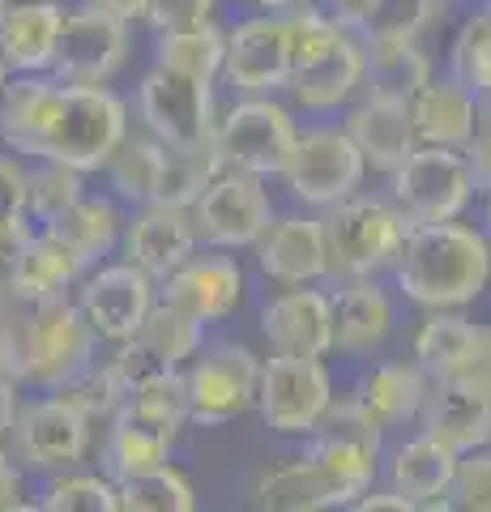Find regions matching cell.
Instances as JSON below:
<instances>
[{
	"instance_id": "cell-11",
	"label": "cell",
	"mask_w": 491,
	"mask_h": 512,
	"mask_svg": "<svg viewBox=\"0 0 491 512\" xmlns=\"http://www.w3.org/2000/svg\"><path fill=\"white\" fill-rule=\"evenodd\" d=\"M137 116L150 137L176 150H201L214 141V82L154 69L137 86Z\"/></svg>"
},
{
	"instance_id": "cell-38",
	"label": "cell",
	"mask_w": 491,
	"mask_h": 512,
	"mask_svg": "<svg viewBox=\"0 0 491 512\" xmlns=\"http://www.w3.org/2000/svg\"><path fill=\"white\" fill-rule=\"evenodd\" d=\"M368 47V86L372 94H389V99H406L415 94L427 77H432V60L419 52V39L410 43H363Z\"/></svg>"
},
{
	"instance_id": "cell-32",
	"label": "cell",
	"mask_w": 491,
	"mask_h": 512,
	"mask_svg": "<svg viewBox=\"0 0 491 512\" xmlns=\"http://www.w3.org/2000/svg\"><path fill=\"white\" fill-rule=\"evenodd\" d=\"M86 269L90 265L60 235H52L47 227H30L26 248L9 278L22 282L26 291H35V295H73L77 282L86 278Z\"/></svg>"
},
{
	"instance_id": "cell-46",
	"label": "cell",
	"mask_w": 491,
	"mask_h": 512,
	"mask_svg": "<svg viewBox=\"0 0 491 512\" xmlns=\"http://www.w3.org/2000/svg\"><path fill=\"white\" fill-rule=\"evenodd\" d=\"M282 22H287V39H291V64L295 69H304L312 64L316 56H325L334 39L342 35L346 26H338L321 5H299V9H287L282 13ZM291 69V73H295Z\"/></svg>"
},
{
	"instance_id": "cell-39",
	"label": "cell",
	"mask_w": 491,
	"mask_h": 512,
	"mask_svg": "<svg viewBox=\"0 0 491 512\" xmlns=\"http://www.w3.org/2000/svg\"><path fill=\"white\" fill-rule=\"evenodd\" d=\"M201 333H205L201 320H193L180 308H171V303H163V299H154V308L146 312V320H141V329L133 333V338L146 346L154 359H163L167 367H184L201 350Z\"/></svg>"
},
{
	"instance_id": "cell-58",
	"label": "cell",
	"mask_w": 491,
	"mask_h": 512,
	"mask_svg": "<svg viewBox=\"0 0 491 512\" xmlns=\"http://www.w3.org/2000/svg\"><path fill=\"white\" fill-rule=\"evenodd\" d=\"M9 77H13V73H9V64H5V56H0V94H5V86H9Z\"/></svg>"
},
{
	"instance_id": "cell-47",
	"label": "cell",
	"mask_w": 491,
	"mask_h": 512,
	"mask_svg": "<svg viewBox=\"0 0 491 512\" xmlns=\"http://www.w3.org/2000/svg\"><path fill=\"white\" fill-rule=\"evenodd\" d=\"M449 500L453 508H466V512H491V444L470 448V453L457 457Z\"/></svg>"
},
{
	"instance_id": "cell-16",
	"label": "cell",
	"mask_w": 491,
	"mask_h": 512,
	"mask_svg": "<svg viewBox=\"0 0 491 512\" xmlns=\"http://www.w3.org/2000/svg\"><path fill=\"white\" fill-rule=\"evenodd\" d=\"M99 338L86 325V316L77 312L73 295H52L39 312L35 342H30V376L26 384L39 389H60L65 380H73L86 363L99 359Z\"/></svg>"
},
{
	"instance_id": "cell-56",
	"label": "cell",
	"mask_w": 491,
	"mask_h": 512,
	"mask_svg": "<svg viewBox=\"0 0 491 512\" xmlns=\"http://www.w3.org/2000/svg\"><path fill=\"white\" fill-rule=\"evenodd\" d=\"M86 5L112 13V18H120V22H141V18H146L150 0H86Z\"/></svg>"
},
{
	"instance_id": "cell-41",
	"label": "cell",
	"mask_w": 491,
	"mask_h": 512,
	"mask_svg": "<svg viewBox=\"0 0 491 512\" xmlns=\"http://www.w3.org/2000/svg\"><path fill=\"white\" fill-rule=\"evenodd\" d=\"M218 171H223V163H218V154H214V141H210V146H201V150H176V146H167L163 171H158L154 201L184 205V210H188V205L201 197V188L210 184Z\"/></svg>"
},
{
	"instance_id": "cell-3",
	"label": "cell",
	"mask_w": 491,
	"mask_h": 512,
	"mask_svg": "<svg viewBox=\"0 0 491 512\" xmlns=\"http://www.w3.org/2000/svg\"><path fill=\"white\" fill-rule=\"evenodd\" d=\"M325 248H329V282L338 278H380L393 269L406 244L410 218L393 201L380 197H346L321 210Z\"/></svg>"
},
{
	"instance_id": "cell-37",
	"label": "cell",
	"mask_w": 491,
	"mask_h": 512,
	"mask_svg": "<svg viewBox=\"0 0 491 512\" xmlns=\"http://www.w3.org/2000/svg\"><path fill=\"white\" fill-rule=\"evenodd\" d=\"M116 500L124 512H193L197 491L171 461H163V466L116 478Z\"/></svg>"
},
{
	"instance_id": "cell-25",
	"label": "cell",
	"mask_w": 491,
	"mask_h": 512,
	"mask_svg": "<svg viewBox=\"0 0 491 512\" xmlns=\"http://www.w3.org/2000/svg\"><path fill=\"white\" fill-rule=\"evenodd\" d=\"M457 457L453 448L445 440L427 436V431H419V436H410L402 444H393L389 461L380 466V474H385V483L393 491H402L410 504H415V512H440V508H453L449 500V487H453V474H457Z\"/></svg>"
},
{
	"instance_id": "cell-50",
	"label": "cell",
	"mask_w": 491,
	"mask_h": 512,
	"mask_svg": "<svg viewBox=\"0 0 491 512\" xmlns=\"http://www.w3.org/2000/svg\"><path fill=\"white\" fill-rule=\"evenodd\" d=\"M0 222H30L26 218V158L0 154Z\"/></svg>"
},
{
	"instance_id": "cell-20",
	"label": "cell",
	"mask_w": 491,
	"mask_h": 512,
	"mask_svg": "<svg viewBox=\"0 0 491 512\" xmlns=\"http://www.w3.org/2000/svg\"><path fill=\"white\" fill-rule=\"evenodd\" d=\"M184 423L171 414L154 410L146 402L124 397V406L107 419V440H103V470L107 478H129L137 470L163 466L176 453Z\"/></svg>"
},
{
	"instance_id": "cell-54",
	"label": "cell",
	"mask_w": 491,
	"mask_h": 512,
	"mask_svg": "<svg viewBox=\"0 0 491 512\" xmlns=\"http://www.w3.org/2000/svg\"><path fill=\"white\" fill-rule=\"evenodd\" d=\"M316 5H321L338 26L359 30L363 18H368V9H372V0H316Z\"/></svg>"
},
{
	"instance_id": "cell-60",
	"label": "cell",
	"mask_w": 491,
	"mask_h": 512,
	"mask_svg": "<svg viewBox=\"0 0 491 512\" xmlns=\"http://www.w3.org/2000/svg\"><path fill=\"white\" fill-rule=\"evenodd\" d=\"M0 5H5V0H0Z\"/></svg>"
},
{
	"instance_id": "cell-28",
	"label": "cell",
	"mask_w": 491,
	"mask_h": 512,
	"mask_svg": "<svg viewBox=\"0 0 491 512\" xmlns=\"http://www.w3.org/2000/svg\"><path fill=\"white\" fill-rule=\"evenodd\" d=\"M60 22V0H5L0 5V56L9 73H52Z\"/></svg>"
},
{
	"instance_id": "cell-49",
	"label": "cell",
	"mask_w": 491,
	"mask_h": 512,
	"mask_svg": "<svg viewBox=\"0 0 491 512\" xmlns=\"http://www.w3.org/2000/svg\"><path fill=\"white\" fill-rule=\"evenodd\" d=\"M462 154L474 171V184L491 192V94H479V116H474L470 141L462 146Z\"/></svg>"
},
{
	"instance_id": "cell-29",
	"label": "cell",
	"mask_w": 491,
	"mask_h": 512,
	"mask_svg": "<svg viewBox=\"0 0 491 512\" xmlns=\"http://www.w3.org/2000/svg\"><path fill=\"white\" fill-rule=\"evenodd\" d=\"M410 124L423 146H449L462 150L470 141L474 116H479V94H474L462 77H427V82L410 94Z\"/></svg>"
},
{
	"instance_id": "cell-45",
	"label": "cell",
	"mask_w": 491,
	"mask_h": 512,
	"mask_svg": "<svg viewBox=\"0 0 491 512\" xmlns=\"http://www.w3.org/2000/svg\"><path fill=\"white\" fill-rule=\"evenodd\" d=\"M449 64H453V77H462L474 94H491V0L457 30Z\"/></svg>"
},
{
	"instance_id": "cell-19",
	"label": "cell",
	"mask_w": 491,
	"mask_h": 512,
	"mask_svg": "<svg viewBox=\"0 0 491 512\" xmlns=\"http://www.w3.org/2000/svg\"><path fill=\"white\" fill-rule=\"evenodd\" d=\"M427 384L432 380L415 359H380L359 372L351 393H346V406L368 427H376L380 436H389V431L419 419Z\"/></svg>"
},
{
	"instance_id": "cell-14",
	"label": "cell",
	"mask_w": 491,
	"mask_h": 512,
	"mask_svg": "<svg viewBox=\"0 0 491 512\" xmlns=\"http://www.w3.org/2000/svg\"><path fill=\"white\" fill-rule=\"evenodd\" d=\"M158 299V282L150 274H141L137 265L116 261V265H99L77 282L73 303L86 316V325L94 329V338L103 346H116L124 338H133L141 329V320L154 308Z\"/></svg>"
},
{
	"instance_id": "cell-5",
	"label": "cell",
	"mask_w": 491,
	"mask_h": 512,
	"mask_svg": "<svg viewBox=\"0 0 491 512\" xmlns=\"http://www.w3.org/2000/svg\"><path fill=\"white\" fill-rule=\"evenodd\" d=\"M180 372H184V393H188V423L223 427L257 406L261 359L244 342L205 346Z\"/></svg>"
},
{
	"instance_id": "cell-24",
	"label": "cell",
	"mask_w": 491,
	"mask_h": 512,
	"mask_svg": "<svg viewBox=\"0 0 491 512\" xmlns=\"http://www.w3.org/2000/svg\"><path fill=\"white\" fill-rule=\"evenodd\" d=\"M257 265L265 278L282 286L329 282V248L321 214H287L274 218L269 231L257 239Z\"/></svg>"
},
{
	"instance_id": "cell-59",
	"label": "cell",
	"mask_w": 491,
	"mask_h": 512,
	"mask_svg": "<svg viewBox=\"0 0 491 512\" xmlns=\"http://www.w3.org/2000/svg\"><path fill=\"white\" fill-rule=\"evenodd\" d=\"M487 239H491V197H487Z\"/></svg>"
},
{
	"instance_id": "cell-1",
	"label": "cell",
	"mask_w": 491,
	"mask_h": 512,
	"mask_svg": "<svg viewBox=\"0 0 491 512\" xmlns=\"http://www.w3.org/2000/svg\"><path fill=\"white\" fill-rule=\"evenodd\" d=\"M129 137V103L107 86H73L56 73H13L0 94V146L52 158L82 175L103 171Z\"/></svg>"
},
{
	"instance_id": "cell-34",
	"label": "cell",
	"mask_w": 491,
	"mask_h": 512,
	"mask_svg": "<svg viewBox=\"0 0 491 512\" xmlns=\"http://www.w3.org/2000/svg\"><path fill=\"white\" fill-rule=\"evenodd\" d=\"M252 500H257V508H269V512H321V508H338L329 478L304 453H299L295 461H282V466L265 470L257 478Z\"/></svg>"
},
{
	"instance_id": "cell-23",
	"label": "cell",
	"mask_w": 491,
	"mask_h": 512,
	"mask_svg": "<svg viewBox=\"0 0 491 512\" xmlns=\"http://www.w3.org/2000/svg\"><path fill=\"white\" fill-rule=\"evenodd\" d=\"M363 86H368V47L355 30H342L334 39L325 56H316L312 64L291 73V99L304 107V111H338V107H351Z\"/></svg>"
},
{
	"instance_id": "cell-26",
	"label": "cell",
	"mask_w": 491,
	"mask_h": 512,
	"mask_svg": "<svg viewBox=\"0 0 491 512\" xmlns=\"http://www.w3.org/2000/svg\"><path fill=\"white\" fill-rule=\"evenodd\" d=\"M427 436L445 440L453 453L491 444V389L470 380H432L419 410Z\"/></svg>"
},
{
	"instance_id": "cell-35",
	"label": "cell",
	"mask_w": 491,
	"mask_h": 512,
	"mask_svg": "<svg viewBox=\"0 0 491 512\" xmlns=\"http://www.w3.org/2000/svg\"><path fill=\"white\" fill-rule=\"evenodd\" d=\"M52 295H35L22 282L0 278V376L26 384L30 376V342H35L39 312Z\"/></svg>"
},
{
	"instance_id": "cell-40",
	"label": "cell",
	"mask_w": 491,
	"mask_h": 512,
	"mask_svg": "<svg viewBox=\"0 0 491 512\" xmlns=\"http://www.w3.org/2000/svg\"><path fill=\"white\" fill-rule=\"evenodd\" d=\"M86 175L77 167H65V163H52V158H26V218L30 227H43L52 222L60 210L86 192Z\"/></svg>"
},
{
	"instance_id": "cell-48",
	"label": "cell",
	"mask_w": 491,
	"mask_h": 512,
	"mask_svg": "<svg viewBox=\"0 0 491 512\" xmlns=\"http://www.w3.org/2000/svg\"><path fill=\"white\" fill-rule=\"evenodd\" d=\"M218 9V0H150L146 5V18L158 30H180V26H197V22H210Z\"/></svg>"
},
{
	"instance_id": "cell-9",
	"label": "cell",
	"mask_w": 491,
	"mask_h": 512,
	"mask_svg": "<svg viewBox=\"0 0 491 512\" xmlns=\"http://www.w3.org/2000/svg\"><path fill=\"white\" fill-rule=\"evenodd\" d=\"M188 214H193L201 244L240 252V248H257V239L269 231V222H274V197H269L261 175L223 167L201 188V197L188 205Z\"/></svg>"
},
{
	"instance_id": "cell-52",
	"label": "cell",
	"mask_w": 491,
	"mask_h": 512,
	"mask_svg": "<svg viewBox=\"0 0 491 512\" xmlns=\"http://www.w3.org/2000/svg\"><path fill=\"white\" fill-rule=\"evenodd\" d=\"M351 508L355 512H415V504H410L402 491H393L389 483L385 487H368Z\"/></svg>"
},
{
	"instance_id": "cell-13",
	"label": "cell",
	"mask_w": 491,
	"mask_h": 512,
	"mask_svg": "<svg viewBox=\"0 0 491 512\" xmlns=\"http://www.w3.org/2000/svg\"><path fill=\"white\" fill-rule=\"evenodd\" d=\"M124 60H129V22L86 5V0L77 9H65L56 56H52V73L60 82L107 86L120 73Z\"/></svg>"
},
{
	"instance_id": "cell-10",
	"label": "cell",
	"mask_w": 491,
	"mask_h": 512,
	"mask_svg": "<svg viewBox=\"0 0 491 512\" xmlns=\"http://www.w3.org/2000/svg\"><path fill=\"white\" fill-rule=\"evenodd\" d=\"M389 175H393V205H398L410 222L457 218L474 201V192H479L462 150L423 146V141Z\"/></svg>"
},
{
	"instance_id": "cell-18",
	"label": "cell",
	"mask_w": 491,
	"mask_h": 512,
	"mask_svg": "<svg viewBox=\"0 0 491 512\" xmlns=\"http://www.w3.org/2000/svg\"><path fill=\"white\" fill-rule=\"evenodd\" d=\"M197 244L201 239L193 227V214L184 205H163V201L137 205L120 231L124 261L137 265L141 274H150L154 282H163L171 269H180L197 252Z\"/></svg>"
},
{
	"instance_id": "cell-42",
	"label": "cell",
	"mask_w": 491,
	"mask_h": 512,
	"mask_svg": "<svg viewBox=\"0 0 491 512\" xmlns=\"http://www.w3.org/2000/svg\"><path fill=\"white\" fill-rule=\"evenodd\" d=\"M445 0H372L368 18L355 35L363 43H410L419 39Z\"/></svg>"
},
{
	"instance_id": "cell-44",
	"label": "cell",
	"mask_w": 491,
	"mask_h": 512,
	"mask_svg": "<svg viewBox=\"0 0 491 512\" xmlns=\"http://www.w3.org/2000/svg\"><path fill=\"white\" fill-rule=\"evenodd\" d=\"M56 393H60V397H69V402L82 410L90 423H107V419H112V414L124 406V397H129V389L120 384L116 367L107 363V359L86 363L82 372H77L73 380L60 384Z\"/></svg>"
},
{
	"instance_id": "cell-53",
	"label": "cell",
	"mask_w": 491,
	"mask_h": 512,
	"mask_svg": "<svg viewBox=\"0 0 491 512\" xmlns=\"http://www.w3.org/2000/svg\"><path fill=\"white\" fill-rule=\"evenodd\" d=\"M26 235H30V222H0V278L13 274L18 256L26 248Z\"/></svg>"
},
{
	"instance_id": "cell-33",
	"label": "cell",
	"mask_w": 491,
	"mask_h": 512,
	"mask_svg": "<svg viewBox=\"0 0 491 512\" xmlns=\"http://www.w3.org/2000/svg\"><path fill=\"white\" fill-rule=\"evenodd\" d=\"M227 60V30L210 22L180 26V30H158L154 39V64L184 77H201V82H218Z\"/></svg>"
},
{
	"instance_id": "cell-15",
	"label": "cell",
	"mask_w": 491,
	"mask_h": 512,
	"mask_svg": "<svg viewBox=\"0 0 491 512\" xmlns=\"http://www.w3.org/2000/svg\"><path fill=\"white\" fill-rule=\"evenodd\" d=\"M244 291H248L244 269L227 248L193 252L180 269H171V274L158 282V299L188 312L193 320H201V325L227 320L244 303Z\"/></svg>"
},
{
	"instance_id": "cell-43",
	"label": "cell",
	"mask_w": 491,
	"mask_h": 512,
	"mask_svg": "<svg viewBox=\"0 0 491 512\" xmlns=\"http://www.w3.org/2000/svg\"><path fill=\"white\" fill-rule=\"evenodd\" d=\"M35 508H43V512H116L120 508V500H116V478L56 470V478L43 487Z\"/></svg>"
},
{
	"instance_id": "cell-57",
	"label": "cell",
	"mask_w": 491,
	"mask_h": 512,
	"mask_svg": "<svg viewBox=\"0 0 491 512\" xmlns=\"http://www.w3.org/2000/svg\"><path fill=\"white\" fill-rule=\"evenodd\" d=\"M257 9L265 13H287V9H299V5H316V0H252Z\"/></svg>"
},
{
	"instance_id": "cell-31",
	"label": "cell",
	"mask_w": 491,
	"mask_h": 512,
	"mask_svg": "<svg viewBox=\"0 0 491 512\" xmlns=\"http://www.w3.org/2000/svg\"><path fill=\"white\" fill-rule=\"evenodd\" d=\"M124 218H129V214L120 210V201L112 197V192H107V197H103V192H99V197H94V192H82L69 210H60L52 222H43V227L65 239V244L94 269V265L107 261V256L120 248Z\"/></svg>"
},
{
	"instance_id": "cell-4",
	"label": "cell",
	"mask_w": 491,
	"mask_h": 512,
	"mask_svg": "<svg viewBox=\"0 0 491 512\" xmlns=\"http://www.w3.org/2000/svg\"><path fill=\"white\" fill-rule=\"evenodd\" d=\"M299 137V124L287 103L274 94H244L214 120V154L223 167L248 171V175H282Z\"/></svg>"
},
{
	"instance_id": "cell-7",
	"label": "cell",
	"mask_w": 491,
	"mask_h": 512,
	"mask_svg": "<svg viewBox=\"0 0 491 512\" xmlns=\"http://www.w3.org/2000/svg\"><path fill=\"white\" fill-rule=\"evenodd\" d=\"M363 175H368V163L355 150V141L346 137V128L321 124V128H299L278 180L287 184L295 201L312 205V210H329V205L355 197L363 188Z\"/></svg>"
},
{
	"instance_id": "cell-6",
	"label": "cell",
	"mask_w": 491,
	"mask_h": 512,
	"mask_svg": "<svg viewBox=\"0 0 491 512\" xmlns=\"http://www.w3.org/2000/svg\"><path fill=\"white\" fill-rule=\"evenodd\" d=\"M304 440H308L304 457H312L316 466H321L329 487H334L338 508H351L363 491L376 487L380 466H385V457H380L385 436L363 423L359 414L346 406V397H334V406H329L321 427Z\"/></svg>"
},
{
	"instance_id": "cell-55",
	"label": "cell",
	"mask_w": 491,
	"mask_h": 512,
	"mask_svg": "<svg viewBox=\"0 0 491 512\" xmlns=\"http://www.w3.org/2000/svg\"><path fill=\"white\" fill-rule=\"evenodd\" d=\"M13 419H18V380L0 376V444L9 440Z\"/></svg>"
},
{
	"instance_id": "cell-17",
	"label": "cell",
	"mask_w": 491,
	"mask_h": 512,
	"mask_svg": "<svg viewBox=\"0 0 491 512\" xmlns=\"http://www.w3.org/2000/svg\"><path fill=\"white\" fill-rule=\"evenodd\" d=\"M291 39L282 13H261L244 18L235 30H227V60L223 82H231L240 94H278L291 82Z\"/></svg>"
},
{
	"instance_id": "cell-51",
	"label": "cell",
	"mask_w": 491,
	"mask_h": 512,
	"mask_svg": "<svg viewBox=\"0 0 491 512\" xmlns=\"http://www.w3.org/2000/svg\"><path fill=\"white\" fill-rule=\"evenodd\" d=\"M13 508H35V504L26 500V470L0 444V512H13Z\"/></svg>"
},
{
	"instance_id": "cell-36",
	"label": "cell",
	"mask_w": 491,
	"mask_h": 512,
	"mask_svg": "<svg viewBox=\"0 0 491 512\" xmlns=\"http://www.w3.org/2000/svg\"><path fill=\"white\" fill-rule=\"evenodd\" d=\"M163 154L167 146L158 137L150 133H141V137H124L120 141V150L107 158V188H112V197L120 205H146L154 201V188H158V171H163Z\"/></svg>"
},
{
	"instance_id": "cell-12",
	"label": "cell",
	"mask_w": 491,
	"mask_h": 512,
	"mask_svg": "<svg viewBox=\"0 0 491 512\" xmlns=\"http://www.w3.org/2000/svg\"><path fill=\"white\" fill-rule=\"evenodd\" d=\"M90 431L94 423L77 410L69 397H60L56 389L47 397L18 406V419L9 431L13 461L30 474H56L73 470L77 461L90 453Z\"/></svg>"
},
{
	"instance_id": "cell-21",
	"label": "cell",
	"mask_w": 491,
	"mask_h": 512,
	"mask_svg": "<svg viewBox=\"0 0 491 512\" xmlns=\"http://www.w3.org/2000/svg\"><path fill=\"white\" fill-rule=\"evenodd\" d=\"M329 308H334V350L351 359L380 355L398 325V303L380 278H338L329 291Z\"/></svg>"
},
{
	"instance_id": "cell-22",
	"label": "cell",
	"mask_w": 491,
	"mask_h": 512,
	"mask_svg": "<svg viewBox=\"0 0 491 512\" xmlns=\"http://www.w3.org/2000/svg\"><path fill=\"white\" fill-rule=\"evenodd\" d=\"M261 333L274 355H312L325 359L334 350V308L329 291L316 282L291 286L261 308Z\"/></svg>"
},
{
	"instance_id": "cell-8",
	"label": "cell",
	"mask_w": 491,
	"mask_h": 512,
	"mask_svg": "<svg viewBox=\"0 0 491 512\" xmlns=\"http://www.w3.org/2000/svg\"><path fill=\"white\" fill-rule=\"evenodd\" d=\"M334 376L325 359L312 355H269L261 363L257 410L278 436H312L334 406Z\"/></svg>"
},
{
	"instance_id": "cell-30",
	"label": "cell",
	"mask_w": 491,
	"mask_h": 512,
	"mask_svg": "<svg viewBox=\"0 0 491 512\" xmlns=\"http://www.w3.org/2000/svg\"><path fill=\"white\" fill-rule=\"evenodd\" d=\"M479 342H483V325L457 316L453 308L427 312L423 325L415 329V338H410V359L423 367L427 380H457L470 372Z\"/></svg>"
},
{
	"instance_id": "cell-27",
	"label": "cell",
	"mask_w": 491,
	"mask_h": 512,
	"mask_svg": "<svg viewBox=\"0 0 491 512\" xmlns=\"http://www.w3.org/2000/svg\"><path fill=\"white\" fill-rule=\"evenodd\" d=\"M342 128L372 171H393L419 146L406 99H389V94H372V90H363L359 99L346 107Z\"/></svg>"
},
{
	"instance_id": "cell-2",
	"label": "cell",
	"mask_w": 491,
	"mask_h": 512,
	"mask_svg": "<svg viewBox=\"0 0 491 512\" xmlns=\"http://www.w3.org/2000/svg\"><path fill=\"white\" fill-rule=\"evenodd\" d=\"M393 282L423 312H457L491 286V239L457 218L410 222Z\"/></svg>"
}]
</instances>
